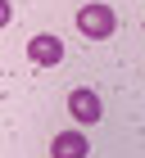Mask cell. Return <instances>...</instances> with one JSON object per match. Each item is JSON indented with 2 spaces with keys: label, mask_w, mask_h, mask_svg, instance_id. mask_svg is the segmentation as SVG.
<instances>
[{
  "label": "cell",
  "mask_w": 145,
  "mask_h": 158,
  "mask_svg": "<svg viewBox=\"0 0 145 158\" xmlns=\"http://www.w3.org/2000/svg\"><path fill=\"white\" fill-rule=\"evenodd\" d=\"M68 113H72V122L91 127V122L104 118V104H100V95L91 90V86H77V90H68Z\"/></svg>",
  "instance_id": "obj_2"
},
{
  "label": "cell",
  "mask_w": 145,
  "mask_h": 158,
  "mask_svg": "<svg viewBox=\"0 0 145 158\" xmlns=\"http://www.w3.org/2000/svg\"><path fill=\"white\" fill-rule=\"evenodd\" d=\"M86 154H91L86 131H59L50 140V158H86Z\"/></svg>",
  "instance_id": "obj_4"
},
{
  "label": "cell",
  "mask_w": 145,
  "mask_h": 158,
  "mask_svg": "<svg viewBox=\"0 0 145 158\" xmlns=\"http://www.w3.org/2000/svg\"><path fill=\"white\" fill-rule=\"evenodd\" d=\"M27 59H32L36 68H55V63H64V41L50 36V32H36V36L27 41Z\"/></svg>",
  "instance_id": "obj_3"
},
{
  "label": "cell",
  "mask_w": 145,
  "mask_h": 158,
  "mask_svg": "<svg viewBox=\"0 0 145 158\" xmlns=\"http://www.w3.org/2000/svg\"><path fill=\"white\" fill-rule=\"evenodd\" d=\"M77 32H82L86 41H109L113 32H118V14L109 9V5H82L77 9Z\"/></svg>",
  "instance_id": "obj_1"
}]
</instances>
